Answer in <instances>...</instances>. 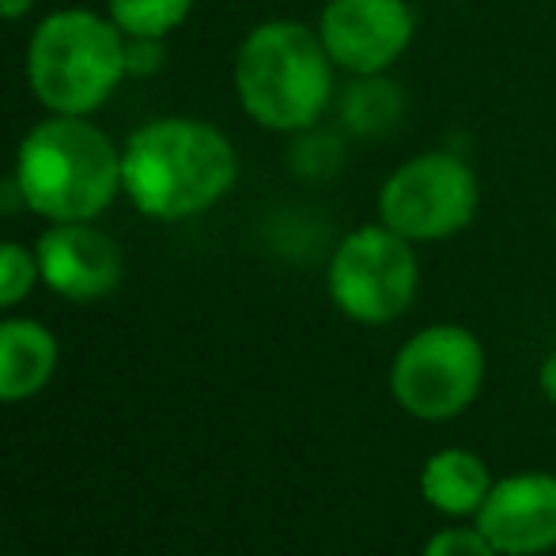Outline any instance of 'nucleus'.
I'll list each match as a JSON object with an SVG mask.
<instances>
[{
    "mask_svg": "<svg viewBox=\"0 0 556 556\" xmlns=\"http://www.w3.org/2000/svg\"><path fill=\"white\" fill-rule=\"evenodd\" d=\"M489 352L481 337L458 323H432L409 333L387 371L390 397L425 425H451L481 397Z\"/></svg>",
    "mask_w": 556,
    "mask_h": 556,
    "instance_id": "obj_6",
    "label": "nucleus"
},
{
    "mask_svg": "<svg viewBox=\"0 0 556 556\" xmlns=\"http://www.w3.org/2000/svg\"><path fill=\"white\" fill-rule=\"evenodd\" d=\"M42 285L35 247H23L15 239H0V315H12L30 292Z\"/></svg>",
    "mask_w": 556,
    "mask_h": 556,
    "instance_id": "obj_15",
    "label": "nucleus"
},
{
    "mask_svg": "<svg viewBox=\"0 0 556 556\" xmlns=\"http://www.w3.org/2000/svg\"><path fill=\"white\" fill-rule=\"evenodd\" d=\"M538 390L545 394V402L556 405V352H549L538 367Z\"/></svg>",
    "mask_w": 556,
    "mask_h": 556,
    "instance_id": "obj_18",
    "label": "nucleus"
},
{
    "mask_svg": "<svg viewBox=\"0 0 556 556\" xmlns=\"http://www.w3.org/2000/svg\"><path fill=\"white\" fill-rule=\"evenodd\" d=\"M481 213V178L451 148H420L390 167L375 193V220L417 247L462 235Z\"/></svg>",
    "mask_w": 556,
    "mask_h": 556,
    "instance_id": "obj_5",
    "label": "nucleus"
},
{
    "mask_svg": "<svg viewBox=\"0 0 556 556\" xmlns=\"http://www.w3.org/2000/svg\"><path fill=\"white\" fill-rule=\"evenodd\" d=\"M315 30L344 80L394 76L417 42L420 20L409 0H326Z\"/></svg>",
    "mask_w": 556,
    "mask_h": 556,
    "instance_id": "obj_8",
    "label": "nucleus"
},
{
    "mask_svg": "<svg viewBox=\"0 0 556 556\" xmlns=\"http://www.w3.org/2000/svg\"><path fill=\"white\" fill-rule=\"evenodd\" d=\"M417 242L402 239L382 220L359 224L333 247L326 262V295L349 323L390 326L417 303Z\"/></svg>",
    "mask_w": 556,
    "mask_h": 556,
    "instance_id": "obj_7",
    "label": "nucleus"
},
{
    "mask_svg": "<svg viewBox=\"0 0 556 556\" xmlns=\"http://www.w3.org/2000/svg\"><path fill=\"white\" fill-rule=\"evenodd\" d=\"M337 122L344 125V132L356 137H382L397 125V117L405 111L402 88L394 84V76H352L349 88L337 91Z\"/></svg>",
    "mask_w": 556,
    "mask_h": 556,
    "instance_id": "obj_13",
    "label": "nucleus"
},
{
    "mask_svg": "<svg viewBox=\"0 0 556 556\" xmlns=\"http://www.w3.org/2000/svg\"><path fill=\"white\" fill-rule=\"evenodd\" d=\"M337 65L311 23L265 20L242 35L231 84L242 114L265 132L295 137L337 106Z\"/></svg>",
    "mask_w": 556,
    "mask_h": 556,
    "instance_id": "obj_2",
    "label": "nucleus"
},
{
    "mask_svg": "<svg viewBox=\"0 0 556 556\" xmlns=\"http://www.w3.org/2000/svg\"><path fill=\"white\" fill-rule=\"evenodd\" d=\"M42 285L58 300L96 303L122 285V247L96 220L50 224L35 242Z\"/></svg>",
    "mask_w": 556,
    "mask_h": 556,
    "instance_id": "obj_10",
    "label": "nucleus"
},
{
    "mask_svg": "<svg viewBox=\"0 0 556 556\" xmlns=\"http://www.w3.org/2000/svg\"><path fill=\"white\" fill-rule=\"evenodd\" d=\"M61 367V341L38 318L0 315V405L38 397Z\"/></svg>",
    "mask_w": 556,
    "mask_h": 556,
    "instance_id": "obj_11",
    "label": "nucleus"
},
{
    "mask_svg": "<svg viewBox=\"0 0 556 556\" xmlns=\"http://www.w3.org/2000/svg\"><path fill=\"white\" fill-rule=\"evenodd\" d=\"M167 38H129L125 35V76L129 80H140V76H155L163 68V50Z\"/></svg>",
    "mask_w": 556,
    "mask_h": 556,
    "instance_id": "obj_17",
    "label": "nucleus"
},
{
    "mask_svg": "<svg viewBox=\"0 0 556 556\" xmlns=\"http://www.w3.org/2000/svg\"><path fill=\"white\" fill-rule=\"evenodd\" d=\"M473 527L500 556H545L556 549V473L522 469L496 477Z\"/></svg>",
    "mask_w": 556,
    "mask_h": 556,
    "instance_id": "obj_9",
    "label": "nucleus"
},
{
    "mask_svg": "<svg viewBox=\"0 0 556 556\" xmlns=\"http://www.w3.org/2000/svg\"><path fill=\"white\" fill-rule=\"evenodd\" d=\"M239 182V152L220 125L190 114L144 122L122 144V193L155 224L216 208Z\"/></svg>",
    "mask_w": 556,
    "mask_h": 556,
    "instance_id": "obj_1",
    "label": "nucleus"
},
{
    "mask_svg": "<svg viewBox=\"0 0 556 556\" xmlns=\"http://www.w3.org/2000/svg\"><path fill=\"white\" fill-rule=\"evenodd\" d=\"M492 484H496V477H492L489 462L466 446H443V451L428 454L420 466V496L443 519L473 522Z\"/></svg>",
    "mask_w": 556,
    "mask_h": 556,
    "instance_id": "obj_12",
    "label": "nucleus"
},
{
    "mask_svg": "<svg viewBox=\"0 0 556 556\" xmlns=\"http://www.w3.org/2000/svg\"><path fill=\"white\" fill-rule=\"evenodd\" d=\"M35 4H38V0H0V23L23 20V15H27Z\"/></svg>",
    "mask_w": 556,
    "mask_h": 556,
    "instance_id": "obj_19",
    "label": "nucleus"
},
{
    "mask_svg": "<svg viewBox=\"0 0 556 556\" xmlns=\"http://www.w3.org/2000/svg\"><path fill=\"white\" fill-rule=\"evenodd\" d=\"M12 178L38 220H99L122 193V144L91 117L50 114L20 140Z\"/></svg>",
    "mask_w": 556,
    "mask_h": 556,
    "instance_id": "obj_3",
    "label": "nucleus"
},
{
    "mask_svg": "<svg viewBox=\"0 0 556 556\" xmlns=\"http://www.w3.org/2000/svg\"><path fill=\"white\" fill-rule=\"evenodd\" d=\"M193 0H106V15L129 38H167L190 20Z\"/></svg>",
    "mask_w": 556,
    "mask_h": 556,
    "instance_id": "obj_14",
    "label": "nucleus"
},
{
    "mask_svg": "<svg viewBox=\"0 0 556 556\" xmlns=\"http://www.w3.org/2000/svg\"><path fill=\"white\" fill-rule=\"evenodd\" d=\"M420 556H500L477 527H443L425 542Z\"/></svg>",
    "mask_w": 556,
    "mask_h": 556,
    "instance_id": "obj_16",
    "label": "nucleus"
},
{
    "mask_svg": "<svg viewBox=\"0 0 556 556\" xmlns=\"http://www.w3.org/2000/svg\"><path fill=\"white\" fill-rule=\"evenodd\" d=\"M23 76L46 114L91 117L129 80L125 35L106 12L58 8L30 30Z\"/></svg>",
    "mask_w": 556,
    "mask_h": 556,
    "instance_id": "obj_4",
    "label": "nucleus"
}]
</instances>
